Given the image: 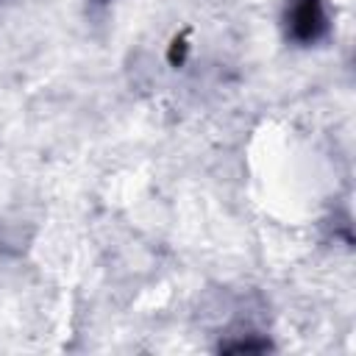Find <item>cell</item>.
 I'll use <instances>...</instances> for the list:
<instances>
[{"label":"cell","instance_id":"6da1fadb","mask_svg":"<svg viewBox=\"0 0 356 356\" xmlns=\"http://www.w3.org/2000/svg\"><path fill=\"white\" fill-rule=\"evenodd\" d=\"M328 31L325 0H289L286 8V33L298 44H314Z\"/></svg>","mask_w":356,"mask_h":356}]
</instances>
